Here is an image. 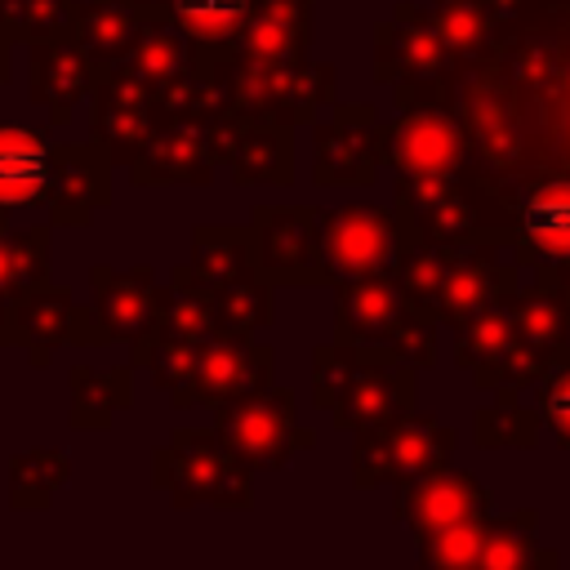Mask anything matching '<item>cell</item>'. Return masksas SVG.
<instances>
[{
    "mask_svg": "<svg viewBox=\"0 0 570 570\" xmlns=\"http://www.w3.org/2000/svg\"><path fill=\"white\" fill-rule=\"evenodd\" d=\"M543 414H548V423L557 428V436L570 445V374H561L557 383H548V392H543Z\"/></svg>",
    "mask_w": 570,
    "mask_h": 570,
    "instance_id": "cell-4",
    "label": "cell"
},
{
    "mask_svg": "<svg viewBox=\"0 0 570 570\" xmlns=\"http://www.w3.org/2000/svg\"><path fill=\"white\" fill-rule=\"evenodd\" d=\"M525 240L548 258H570V178L543 183L521 205Z\"/></svg>",
    "mask_w": 570,
    "mask_h": 570,
    "instance_id": "cell-2",
    "label": "cell"
},
{
    "mask_svg": "<svg viewBox=\"0 0 570 570\" xmlns=\"http://www.w3.org/2000/svg\"><path fill=\"white\" fill-rule=\"evenodd\" d=\"M174 13L196 36H227L249 13V0H174Z\"/></svg>",
    "mask_w": 570,
    "mask_h": 570,
    "instance_id": "cell-3",
    "label": "cell"
},
{
    "mask_svg": "<svg viewBox=\"0 0 570 570\" xmlns=\"http://www.w3.org/2000/svg\"><path fill=\"white\" fill-rule=\"evenodd\" d=\"M49 178V147L40 134L0 125V205H27Z\"/></svg>",
    "mask_w": 570,
    "mask_h": 570,
    "instance_id": "cell-1",
    "label": "cell"
}]
</instances>
